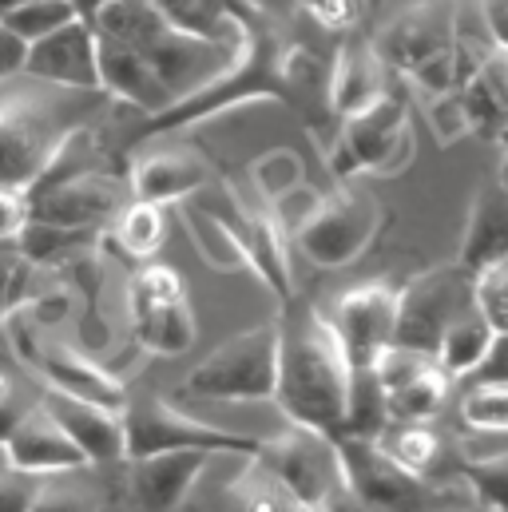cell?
<instances>
[{"label": "cell", "instance_id": "obj_29", "mask_svg": "<svg viewBox=\"0 0 508 512\" xmlns=\"http://www.w3.org/2000/svg\"><path fill=\"white\" fill-rule=\"evenodd\" d=\"M179 215H183V223H187V231H191V243H195V251L207 258L215 270H251L247 266V251L239 247V239H235V231L203 203V199H183L179 203Z\"/></svg>", "mask_w": 508, "mask_h": 512}, {"label": "cell", "instance_id": "obj_28", "mask_svg": "<svg viewBox=\"0 0 508 512\" xmlns=\"http://www.w3.org/2000/svg\"><path fill=\"white\" fill-rule=\"evenodd\" d=\"M251 0H155V8L187 36L215 40V44H235V16Z\"/></svg>", "mask_w": 508, "mask_h": 512}, {"label": "cell", "instance_id": "obj_46", "mask_svg": "<svg viewBox=\"0 0 508 512\" xmlns=\"http://www.w3.org/2000/svg\"><path fill=\"white\" fill-rule=\"evenodd\" d=\"M322 28H354L366 0H298Z\"/></svg>", "mask_w": 508, "mask_h": 512}, {"label": "cell", "instance_id": "obj_48", "mask_svg": "<svg viewBox=\"0 0 508 512\" xmlns=\"http://www.w3.org/2000/svg\"><path fill=\"white\" fill-rule=\"evenodd\" d=\"M473 378L477 382H508V334L493 338V350H489V358L481 362V370Z\"/></svg>", "mask_w": 508, "mask_h": 512}, {"label": "cell", "instance_id": "obj_40", "mask_svg": "<svg viewBox=\"0 0 508 512\" xmlns=\"http://www.w3.org/2000/svg\"><path fill=\"white\" fill-rule=\"evenodd\" d=\"M28 512H100V505L88 485L72 481V473H56L36 489V501Z\"/></svg>", "mask_w": 508, "mask_h": 512}, {"label": "cell", "instance_id": "obj_16", "mask_svg": "<svg viewBox=\"0 0 508 512\" xmlns=\"http://www.w3.org/2000/svg\"><path fill=\"white\" fill-rule=\"evenodd\" d=\"M338 453H342L346 489H354V497H362L370 509L421 512V505H425V481L417 473H409L401 461H393L381 441L338 437Z\"/></svg>", "mask_w": 508, "mask_h": 512}, {"label": "cell", "instance_id": "obj_38", "mask_svg": "<svg viewBox=\"0 0 508 512\" xmlns=\"http://www.w3.org/2000/svg\"><path fill=\"white\" fill-rule=\"evenodd\" d=\"M461 473L477 489V497L485 501V509L508 512V449L485 453V457H469L461 465Z\"/></svg>", "mask_w": 508, "mask_h": 512}, {"label": "cell", "instance_id": "obj_30", "mask_svg": "<svg viewBox=\"0 0 508 512\" xmlns=\"http://www.w3.org/2000/svg\"><path fill=\"white\" fill-rule=\"evenodd\" d=\"M389 425H393V417H389V393H385V385H381L378 370H374V366H354L342 437L381 441Z\"/></svg>", "mask_w": 508, "mask_h": 512}, {"label": "cell", "instance_id": "obj_9", "mask_svg": "<svg viewBox=\"0 0 508 512\" xmlns=\"http://www.w3.org/2000/svg\"><path fill=\"white\" fill-rule=\"evenodd\" d=\"M477 306V274L461 262L417 274L405 290H397V346L437 354L445 330Z\"/></svg>", "mask_w": 508, "mask_h": 512}, {"label": "cell", "instance_id": "obj_34", "mask_svg": "<svg viewBox=\"0 0 508 512\" xmlns=\"http://www.w3.org/2000/svg\"><path fill=\"white\" fill-rule=\"evenodd\" d=\"M76 16H80L76 0H28V4H20L16 12H8L0 24H4L8 32H16L24 44H36V40H44L48 32L72 24Z\"/></svg>", "mask_w": 508, "mask_h": 512}, {"label": "cell", "instance_id": "obj_39", "mask_svg": "<svg viewBox=\"0 0 508 512\" xmlns=\"http://www.w3.org/2000/svg\"><path fill=\"white\" fill-rule=\"evenodd\" d=\"M36 262H28L20 247H0V326L32 298Z\"/></svg>", "mask_w": 508, "mask_h": 512}, {"label": "cell", "instance_id": "obj_26", "mask_svg": "<svg viewBox=\"0 0 508 512\" xmlns=\"http://www.w3.org/2000/svg\"><path fill=\"white\" fill-rule=\"evenodd\" d=\"M461 112L469 131L485 139L508 135V48H497L461 88H457Z\"/></svg>", "mask_w": 508, "mask_h": 512}, {"label": "cell", "instance_id": "obj_27", "mask_svg": "<svg viewBox=\"0 0 508 512\" xmlns=\"http://www.w3.org/2000/svg\"><path fill=\"white\" fill-rule=\"evenodd\" d=\"M493 338H497L493 322L481 314V306H473L469 314H461V318L445 330V338H441V346H437L433 358H437V366H441L449 378H473V374L481 370V362L489 358Z\"/></svg>", "mask_w": 508, "mask_h": 512}, {"label": "cell", "instance_id": "obj_51", "mask_svg": "<svg viewBox=\"0 0 508 512\" xmlns=\"http://www.w3.org/2000/svg\"><path fill=\"white\" fill-rule=\"evenodd\" d=\"M20 4H28V0H0V20H4V16H8V12H16V8H20Z\"/></svg>", "mask_w": 508, "mask_h": 512}, {"label": "cell", "instance_id": "obj_33", "mask_svg": "<svg viewBox=\"0 0 508 512\" xmlns=\"http://www.w3.org/2000/svg\"><path fill=\"white\" fill-rule=\"evenodd\" d=\"M223 512H318L302 501H294L282 485H274L266 473L258 469H247L223 497Z\"/></svg>", "mask_w": 508, "mask_h": 512}, {"label": "cell", "instance_id": "obj_49", "mask_svg": "<svg viewBox=\"0 0 508 512\" xmlns=\"http://www.w3.org/2000/svg\"><path fill=\"white\" fill-rule=\"evenodd\" d=\"M481 20L489 28V36L508 48V0H481Z\"/></svg>", "mask_w": 508, "mask_h": 512}, {"label": "cell", "instance_id": "obj_2", "mask_svg": "<svg viewBox=\"0 0 508 512\" xmlns=\"http://www.w3.org/2000/svg\"><path fill=\"white\" fill-rule=\"evenodd\" d=\"M350 358L334 322L306 298H286L278 318V389L274 401L286 421L310 425L318 433L342 437L346 397H350Z\"/></svg>", "mask_w": 508, "mask_h": 512}, {"label": "cell", "instance_id": "obj_36", "mask_svg": "<svg viewBox=\"0 0 508 512\" xmlns=\"http://www.w3.org/2000/svg\"><path fill=\"white\" fill-rule=\"evenodd\" d=\"M461 417L481 433H508V382H473L461 401Z\"/></svg>", "mask_w": 508, "mask_h": 512}, {"label": "cell", "instance_id": "obj_1", "mask_svg": "<svg viewBox=\"0 0 508 512\" xmlns=\"http://www.w3.org/2000/svg\"><path fill=\"white\" fill-rule=\"evenodd\" d=\"M235 36H239V44H235L231 64L219 76H211L203 88H195L191 96L155 112L139 128V139L187 131L195 124H207V120L231 112V108L258 104V100L290 104L310 128V112H314L310 104H314L318 92L326 96V80H330V72H322L318 56L302 44L282 40L278 28L254 4H247L235 16Z\"/></svg>", "mask_w": 508, "mask_h": 512}, {"label": "cell", "instance_id": "obj_19", "mask_svg": "<svg viewBox=\"0 0 508 512\" xmlns=\"http://www.w3.org/2000/svg\"><path fill=\"white\" fill-rule=\"evenodd\" d=\"M4 461L32 473V477H56V473H80L92 461L84 457V449L60 429V421L44 409V401H36V409L8 433V441L0 445Z\"/></svg>", "mask_w": 508, "mask_h": 512}, {"label": "cell", "instance_id": "obj_31", "mask_svg": "<svg viewBox=\"0 0 508 512\" xmlns=\"http://www.w3.org/2000/svg\"><path fill=\"white\" fill-rule=\"evenodd\" d=\"M449 389H453V378L433 362L413 382H405L401 389L389 393V417L393 421H429L449 401Z\"/></svg>", "mask_w": 508, "mask_h": 512}, {"label": "cell", "instance_id": "obj_35", "mask_svg": "<svg viewBox=\"0 0 508 512\" xmlns=\"http://www.w3.org/2000/svg\"><path fill=\"white\" fill-rule=\"evenodd\" d=\"M385 449H389V457L401 461L409 473L425 477V473L437 465V457H441V437H437L425 421H401V429L389 437Z\"/></svg>", "mask_w": 508, "mask_h": 512}, {"label": "cell", "instance_id": "obj_17", "mask_svg": "<svg viewBox=\"0 0 508 512\" xmlns=\"http://www.w3.org/2000/svg\"><path fill=\"white\" fill-rule=\"evenodd\" d=\"M330 322L346 346L350 366H374L397 342V290H389L385 282L354 286L338 298Z\"/></svg>", "mask_w": 508, "mask_h": 512}, {"label": "cell", "instance_id": "obj_12", "mask_svg": "<svg viewBox=\"0 0 508 512\" xmlns=\"http://www.w3.org/2000/svg\"><path fill=\"white\" fill-rule=\"evenodd\" d=\"M413 159V135L405 100L385 92L374 108L342 120V131L330 147V171L338 179H350L358 171L370 175H397Z\"/></svg>", "mask_w": 508, "mask_h": 512}, {"label": "cell", "instance_id": "obj_47", "mask_svg": "<svg viewBox=\"0 0 508 512\" xmlns=\"http://www.w3.org/2000/svg\"><path fill=\"white\" fill-rule=\"evenodd\" d=\"M24 56H28V44L0 24V84L24 72Z\"/></svg>", "mask_w": 508, "mask_h": 512}, {"label": "cell", "instance_id": "obj_5", "mask_svg": "<svg viewBox=\"0 0 508 512\" xmlns=\"http://www.w3.org/2000/svg\"><path fill=\"white\" fill-rule=\"evenodd\" d=\"M457 0H421L385 24L374 48L385 68L405 72L429 96L457 92Z\"/></svg>", "mask_w": 508, "mask_h": 512}, {"label": "cell", "instance_id": "obj_4", "mask_svg": "<svg viewBox=\"0 0 508 512\" xmlns=\"http://www.w3.org/2000/svg\"><path fill=\"white\" fill-rule=\"evenodd\" d=\"M92 28L100 36H112L127 48H135L171 88L175 100L191 96L195 88H203L211 76H219L231 56L235 44H215V40H199L179 32L159 8L155 0H108L104 8H96Z\"/></svg>", "mask_w": 508, "mask_h": 512}, {"label": "cell", "instance_id": "obj_24", "mask_svg": "<svg viewBox=\"0 0 508 512\" xmlns=\"http://www.w3.org/2000/svg\"><path fill=\"white\" fill-rule=\"evenodd\" d=\"M211 453H195V449H179V453H151V457H135V497L147 512H171L199 481V473L207 469Z\"/></svg>", "mask_w": 508, "mask_h": 512}, {"label": "cell", "instance_id": "obj_41", "mask_svg": "<svg viewBox=\"0 0 508 512\" xmlns=\"http://www.w3.org/2000/svg\"><path fill=\"white\" fill-rule=\"evenodd\" d=\"M36 401H40V393H36L32 385L20 382L12 370L0 366V445H4L8 433L36 409Z\"/></svg>", "mask_w": 508, "mask_h": 512}, {"label": "cell", "instance_id": "obj_45", "mask_svg": "<svg viewBox=\"0 0 508 512\" xmlns=\"http://www.w3.org/2000/svg\"><path fill=\"white\" fill-rule=\"evenodd\" d=\"M32 223V203L24 191H8L0 187V247H16L20 235Z\"/></svg>", "mask_w": 508, "mask_h": 512}, {"label": "cell", "instance_id": "obj_14", "mask_svg": "<svg viewBox=\"0 0 508 512\" xmlns=\"http://www.w3.org/2000/svg\"><path fill=\"white\" fill-rule=\"evenodd\" d=\"M16 350H20L24 366L44 382V389H56V393H68L80 401H96L116 413L127 409V385L100 362H92L88 354H80L72 342L36 334V330H16Z\"/></svg>", "mask_w": 508, "mask_h": 512}, {"label": "cell", "instance_id": "obj_7", "mask_svg": "<svg viewBox=\"0 0 508 512\" xmlns=\"http://www.w3.org/2000/svg\"><path fill=\"white\" fill-rule=\"evenodd\" d=\"M127 429V457H151V453H179V449H195V453H211V457H254L262 437H247L211 421H199L183 409H175L163 397H127L124 409Z\"/></svg>", "mask_w": 508, "mask_h": 512}, {"label": "cell", "instance_id": "obj_23", "mask_svg": "<svg viewBox=\"0 0 508 512\" xmlns=\"http://www.w3.org/2000/svg\"><path fill=\"white\" fill-rule=\"evenodd\" d=\"M96 56H100V88L108 96L124 100V104L147 112V116H155V112H163V108L175 104V96L163 84V76L135 48H127L120 40L96 32Z\"/></svg>", "mask_w": 508, "mask_h": 512}, {"label": "cell", "instance_id": "obj_25", "mask_svg": "<svg viewBox=\"0 0 508 512\" xmlns=\"http://www.w3.org/2000/svg\"><path fill=\"white\" fill-rule=\"evenodd\" d=\"M457 262L473 274L508 262V187L501 179L485 183L477 191V199L469 207L465 235H461V258Z\"/></svg>", "mask_w": 508, "mask_h": 512}, {"label": "cell", "instance_id": "obj_37", "mask_svg": "<svg viewBox=\"0 0 508 512\" xmlns=\"http://www.w3.org/2000/svg\"><path fill=\"white\" fill-rule=\"evenodd\" d=\"M251 187L262 199H270L278 207L290 191L302 187V163L290 151H270L258 163H251Z\"/></svg>", "mask_w": 508, "mask_h": 512}, {"label": "cell", "instance_id": "obj_42", "mask_svg": "<svg viewBox=\"0 0 508 512\" xmlns=\"http://www.w3.org/2000/svg\"><path fill=\"white\" fill-rule=\"evenodd\" d=\"M477 306L497 334H508V262L477 274Z\"/></svg>", "mask_w": 508, "mask_h": 512}, {"label": "cell", "instance_id": "obj_11", "mask_svg": "<svg viewBox=\"0 0 508 512\" xmlns=\"http://www.w3.org/2000/svg\"><path fill=\"white\" fill-rule=\"evenodd\" d=\"M239 239L247 251V266L262 278V286L286 302L294 298V274H290V247L278 223V211L270 199H262L251 183H223L219 195L207 203Z\"/></svg>", "mask_w": 508, "mask_h": 512}, {"label": "cell", "instance_id": "obj_10", "mask_svg": "<svg viewBox=\"0 0 508 512\" xmlns=\"http://www.w3.org/2000/svg\"><path fill=\"white\" fill-rule=\"evenodd\" d=\"M127 310L143 350L179 358L195 346V310H191L187 282L175 266H163V262L139 266L127 286Z\"/></svg>", "mask_w": 508, "mask_h": 512}, {"label": "cell", "instance_id": "obj_3", "mask_svg": "<svg viewBox=\"0 0 508 512\" xmlns=\"http://www.w3.org/2000/svg\"><path fill=\"white\" fill-rule=\"evenodd\" d=\"M108 92H80L12 76L0 84V187L28 191L76 131L92 128Z\"/></svg>", "mask_w": 508, "mask_h": 512}, {"label": "cell", "instance_id": "obj_44", "mask_svg": "<svg viewBox=\"0 0 508 512\" xmlns=\"http://www.w3.org/2000/svg\"><path fill=\"white\" fill-rule=\"evenodd\" d=\"M40 481L8 461H0V512H28L36 501Z\"/></svg>", "mask_w": 508, "mask_h": 512}, {"label": "cell", "instance_id": "obj_52", "mask_svg": "<svg viewBox=\"0 0 508 512\" xmlns=\"http://www.w3.org/2000/svg\"><path fill=\"white\" fill-rule=\"evenodd\" d=\"M501 183L508 187V135H505V159H501Z\"/></svg>", "mask_w": 508, "mask_h": 512}, {"label": "cell", "instance_id": "obj_18", "mask_svg": "<svg viewBox=\"0 0 508 512\" xmlns=\"http://www.w3.org/2000/svg\"><path fill=\"white\" fill-rule=\"evenodd\" d=\"M20 76L60 84V88H80V92H104L100 88V56H96L92 20L76 16L72 24H64V28L48 32L44 40L28 44Z\"/></svg>", "mask_w": 508, "mask_h": 512}, {"label": "cell", "instance_id": "obj_8", "mask_svg": "<svg viewBox=\"0 0 508 512\" xmlns=\"http://www.w3.org/2000/svg\"><path fill=\"white\" fill-rule=\"evenodd\" d=\"M183 389L207 401H274L278 389V322L243 330L211 350Z\"/></svg>", "mask_w": 508, "mask_h": 512}, {"label": "cell", "instance_id": "obj_6", "mask_svg": "<svg viewBox=\"0 0 508 512\" xmlns=\"http://www.w3.org/2000/svg\"><path fill=\"white\" fill-rule=\"evenodd\" d=\"M258 473H266L274 485H282L294 501L326 512L334 493L346 489L342 453L330 433H318L310 425H286L278 437H262L258 453L251 457Z\"/></svg>", "mask_w": 508, "mask_h": 512}, {"label": "cell", "instance_id": "obj_50", "mask_svg": "<svg viewBox=\"0 0 508 512\" xmlns=\"http://www.w3.org/2000/svg\"><path fill=\"white\" fill-rule=\"evenodd\" d=\"M104 4H108V0H76V8H80V16H84V20H92V16H96V8H104Z\"/></svg>", "mask_w": 508, "mask_h": 512}, {"label": "cell", "instance_id": "obj_43", "mask_svg": "<svg viewBox=\"0 0 508 512\" xmlns=\"http://www.w3.org/2000/svg\"><path fill=\"white\" fill-rule=\"evenodd\" d=\"M433 362H437V358H429V354H421V350H409V346H397V342H393L378 362H374V370H378L385 393H393V389H401L405 382H413L421 370H429Z\"/></svg>", "mask_w": 508, "mask_h": 512}, {"label": "cell", "instance_id": "obj_32", "mask_svg": "<svg viewBox=\"0 0 508 512\" xmlns=\"http://www.w3.org/2000/svg\"><path fill=\"white\" fill-rule=\"evenodd\" d=\"M116 243L131 258H155L167 243V219L163 207L131 199L124 211L116 215Z\"/></svg>", "mask_w": 508, "mask_h": 512}, {"label": "cell", "instance_id": "obj_21", "mask_svg": "<svg viewBox=\"0 0 508 512\" xmlns=\"http://www.w3.org/2000/svg\"><path fill=\"white\" fill-rule=\"evenodd\" d=\"M40 401H44V409L60 421V429L84 449V457H88L92 465L124 461L127 457L124 413L104 409V405H96V401H80V397L56 393V389H44Z\"/></svg>", "mask_w": 508, "mask_h": 512}, {"label": "cell", "instance_id": "obj_22", "mask_svg": "<svg viewBox=\"0 0 508 512\" xmlns=\"http://www.w3.org/2000/svg\"><path fill=\"white\" fill-rule=\"evenodd\" d=\"M385 60L378 56L374 44L366 40H346L330 64V80H326V100H330V116L350 120L366 108H374L381 96L389 92L385 84Z\"/></svg>", "mask_w": 508, "mask_h": 512}, {"label": "cell", "instance_id": "obj_15", "mask_svg": "<svg viewBox=\"0 0 508 512\" xmlns=\"http://www.w3.org/2000/svg\"><path fill=\"white\" fill-rule=\"evenodd\" d=\"M24 195L32 203V223H48L64 231H96L124 211L127 187L116 175L92 167L56 183H40Z\"/></svg>", "mask_w": 508, "mask_h": 512}, {"label": "cell", "instance_id": "obj_20", "mask_svg": "<svg viewBox=\"0 0 508 512\" xmlns=\"http://www.w3.org/2000/svg\"><path fill=\"white\" fill-rule=\"evenodd\" d=\"M203 187H211V167L191 151V147H155L147 155L135 159L131 167V199L139 203H183L191 195H199Z\"/></svg>", "mask_w": 508, "mask_h": 512}, {"label": "cell", "instance_id": "obj_13", "mask_svg": "<svg viewBox=\"0 0 508 512\" xmlns=\"http://www.w3.org/2000/svg\"><path fill=\"white\" fill-rule=\"evenodd\" d=\"M381 227V207L370 191L358 187H338L334 195L318 199L310 215L298 223L294 239L298 251L322 270L350 266L362 255Z\"/></svg>", "mask_w": 508, "mask_h": 512}]
</instances>
